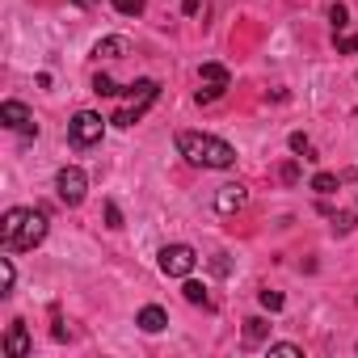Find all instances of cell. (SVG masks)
<instances>
[{
    "mask_svg": "<svg viewBox=\"0 0 358 358\" xmlns=\"http://www.w3.org/2000/svg\"><path fill=\"white\" fill-rule=\"evenodd\" d=\"M329 22H333V30H345V26H350V13H345V5H333V9H329Z\"/></svg>",
    "mask_w": 358,
    "mask_h": 358,
    "instance_id": "cell-22",
    "label": "cell"
},
{
    "mask_svg": "<svg viewBox=\"0 0 358 358\" xmlns=\"http://www.w3.org/2000/svg\"><path fill=\"white\" fill-rule=\"evenodd\" d=\"M199 266V253L190 245H164L160 249V274L164 278H190Z\"/></svg>",
    "mask_w": 358,
    "mask_h": 358,
    "instance_id": "cell-6",
    "label": "cell"
},
{
    "mask_svg": "<svg viewBox=\"0 0 358 358\" xmlns=\"http://www.w3.org/2000/svg\"><path fill=\"white\" fill-rule=\"evenodd\" d=\"M182 291H186V299H190V303H211V299H207V287H203V282H186Z\"/></svg>",
    "mask_w": 358,
    "mask_h": 358,
    "instance_id": "cell-21",
    "label": "cell"
},
{
    "mask_svg": "<svg viewBox=\"0 0 358 358\" xmlns=\"http://www.w3.org/2000/svg\"><path fill=\"white\" fill-rule=\"evenodd\" d=\"M215 97H224V85H207V89H199L194 93V101L203 106V101H215Z\"/></svg>",
    "mask_w": 358,
    "mask_h": 358,
    "instance_id": "cell-23",
    "label": "cell"
},
{
    "mask_svg": "<svg viewBox=\"0 0 358 358\" xmlns=\"http://www.w3.org/2000/svg\"><path fill=\"white\" fill-rule=\"evenodd\" d=\"M249 203V190L241 186V182H228V186H220V194H215V211L220 215H232V211H241Z\"/></svg>",
    "mask_w": 358,
    "mask_h": 358,
    "instance_id": "cell-9",
    "label": "cell"
},
{
    "mask_svg": "<svg viewBox=\"0 0 358 358\" xmlns=\"http://www.w3.org/2000/svg\"><path fill=\"white\" fill-rule=\"evenodd\" d=\"M72 5H76V9H93V5H97V0H72Z\"/></svg>",
    "mask_w": 358,
    "mask_h": 358,
    "instance_id": "cell-28",
    "label": "cell"
},
{
    "mask_svg": "<svg viewBox=\"0 0 358 358\" xmlns=\"http://www.w3.org/2000/svg\"><path fill=\"white\" fill-rule=\"evenodd\" d=\"M55 194H59L64 207H80L85 194H89V177H85V169H76V164L59 169V173H55Z\"/></svg>",
    "mask_w": 358,
    "mask_h": 358,
    "instance_id": "cell-5",
    "label": "cell"
},
{
    "mask_svg": "<svg viewBox=\"0 0 358 358\" xmlns=\"http://www.w3.org/2000/svg\"><path fill=\"white\" fill-rule=\"evenodd\" d=\"M312 190H316V194H333V190H337V173H316V177H312Z\"/></svg>",
    "mask_w": 358,
    "mask_h": 358,
    "instance_id": "cell-17",
    "label": "cell"
},
{
    "mask_svg": "<svg viewBox=\"0 0 358 358\" xmlns=\"http://www.w3.org/2000/svg\"><path fill=\"white\" fill-rule=\"evenodd\" d=\"M182 9L186 13H199V0H182Z\"/></svg>",
    "mask_w": 358,
    "mask_h": 358,
    "instance_id": "cell-27",
    "label": "cell"
},
{
    "mask_svg": "<svg viewBox=\"0 0 358 358\" xmlns=\"http://www.w3.org/2000/svg\"><path fill=\"white\" fill-rule=\"evenodd\" d=\"M203 80H207V85H224V89H228V68H224V64H203Z\"/></svg>",
    "mask_w": 358,
    "mask_h": 358,
    "instance_id": "cell-14",
    "label": "cell"
},
{
    "mask_svg": "<svg viewBox=\"0 0 358 358\" xmlns=\"http://www.w3.org/2000/svg\"><path fill=\"white\" fill-rule=\"evenodd\" d=\"M0 122H5L9 131H17V135H38V122H34V114L22 101H5V106H0Z\"/></svg>",
    "mask_w": 358,
    "mask_h": 358,
    "instance_id": "cell-7",
    "label": "cell"
},
{
    "mask_svg": "<svg viewBox=\"0 0 358 358\" xmlns=\"http://www.w3.org/2000/svg\"><path fill=\"white\" fill-rule=\"evenodd\" d=\"M110 5H114L122 17H139V13L148 9V0H110Z\"/></svg>",
    "mask_w": 358,
    "mask_h": 358,
    "instance_id": "cell-16",
    "label": "cell"
},
{
    "mask_svg": "<svg viewBox=\"0 0 358 358\" xmlns=\"http://www.w3.org/2000/svg\"><path fill=\"white\" fill-rule=\"evenodd\" d=\"M135 324H139L143 333H160V329L169 324V312H164V308H156V303H148V308H139Z\"/></svg>",
    "mask_w": 358,
    "mask_h": 358,
    "instance_id": "cell-10",
    "label": "cell"
},
{
    "mask_svg": "<svg viewBox=\"0 0 358 358\" xmlns=\"http://www.w3.org/2000/svg\"><path fill=\"white\" fill-rule=\"evenodd\" d=\"M266 333H270V324H266L262 316H249V320H245V345H257V341H266Z\"/></svg>",
    "mask_w": 358,
    "mask_h": 358,
    "instance_id": "cell-12",
    "label": "cell"
},
{
    "mask_svg": "<svg viewBox=\"0 0 358 358\" xmlns=\"http://www.w3.org/2000/svg\"><path fill=\"white\" fill-rule=\"evenodd\" d=\"M101 135H106V118L93 114V110H80L68 122V143L72 148H93V143H101Z\"/></svg>",
    "mask_w": 358,
    "mask_h": 358,
    "instance_id": "cell-4",
    "label": "cell"
},
{
    "mask_svg": "<svg viewBox=\"0 0 358 358\" xmlns=\"http://www.w3.org/2000/svg\"><path fill=\"white\" fill-rule=\"evenodd\" d=\"M333 232H337V236H350V232H354V215H350V211L333 215Z\"/></svg>",
    "mask_w": 358,
    "mask_h": 358,
    "instance_id": "cell-20",
    "label": "cell"
},
{
    "mask_svg": "<svg viewBox=\"0 0 358 358\" xmlns=\"http://www.w3.org/2000/svg\"><path fill=\"white\" fill-rule=\"evenodd\" d=\"M177 152H182L194 169H232L236 164V148L220 135H203V131H182L177 135Z\"/></svg>",
    "mask_w": 358,
    "mask_h": 358,
    "instance_id": "cell-2",
    "label": "cell"
},
{
    "mask_svg": "<svg viewBox=\"0 0 358 358\" xmlns=\"http://www.w3.org/2000/svg\"><path fill=\"white\" fill-rule=\"evenodd\" d=\"M51 232V220L43 207H13L5 211V220H0V245H5L9 253H30L47 241Z\"/></svg>",
    "mask_w": 358,
    "mask_h": 358,
    "instance_id": "cell-1",
    "label": "cell"
},
{
    "mask_svg": "<svg viewBox=\"0 0 358 358\" xmlns=\"http://www.w3.org/2000/svg\"><path fill=\"white\" fill-rule=\"evenodd\" d=\"M270 354H278V358H303V350H299L295 341H274Z\"/></svg>",
    "mask_w": 358,
    "mask_h": 358,
    "instance_id": "cell-19",
    "label": "cell"
},
{
    "mask_svg": "<svg viewBox=\"0 0 358 358\" xmlns=\"http://www.w3.org/2000/svg\"><path fill=\"white\" fill-rule=\"evenodd\" d=\"M13 278H17V274H13V262H9V257H0V295H9V291H13Z\"/></svg>",
    "mask_w": 358,
    "mask_h": 358,
    "instance_id": "cell-18",
    "label": "cell"
},
{
    "mask_svg": "<svg viewBox=\"0 0 358 358\" xmlns=\"http://www.w3.org/2000/svg\"><path fill=\"white\" fill-rule=\"evenodd\" d=\"M262 308L278 312V308H282V295H278V291H262Z\"/></svg>",
    "mask_w": 358,
    "mask_h": 358,
    "instance_id": "cell-24",
    "label": "cell"
},
{
    "mask_svg": "<svg viewBox=\"0 0 358 358\" xmlns=\"http://www.w3.org/2000/svg\"><path fill=\"white\" fill-rule=\"evenodd\" d=\"M122 51H131V43H127V38H101V43L93 47V55H97V59H118Z\"/></svg>",
    "mask_w": 358,
    "mask_h": 358,
    "instance_id": "cell-11",
    "label": "cell"
},
{
    "mask_svg": "<svg viewBox=\"0 0 358 358\" xmlns=\"http://www.w3.org/2000/svg\"><path fill=\"white\" fill-rule=\"evenodd\" d=\"M106 224H110V228H122V211H118L114 203H106Z\"/></svg>",
    "mask_w": 358,
    "mask_h": 358,
    "instance_id": "cell-25",
    "label": "cell"
},
{
    "mask_svg": "<svg viewBox=\"0 0 358 358\" xmlns=\"http://www.w3.org/2000/svg\"><path fill=\"white\" fill-rule=\"evenodd\" d=\"M337 51H345V55L358 51V34H341V38H337Z\"/></svg>",
    "mask_w": 358,
    "mask_h": 358,
    "instance_id": "cell-26",
    "label": "cell"
},
{
    "mask_svg": "<svg viewBox=\"0 0 358 358\" xmlns=\"http://www.w3.org/2000/svg\"><path fill=\"white\" fill-rule=\"evenodd\" d=\"M122 89H127V85H114L106 72H97V76H93V93H97V97H122Z\"/></svg>",
    "mask_w": 358,
    "mask_h": 358,
    "instance_id": "cell-13",
    "label": "cell"
},
{
    "mask_svg": "<svg viewBox=\"0 0 358 358\" xmlns=\"http://www.w3.org/2000/svg\"><path fill=\"white\" fill-rule=\"evenodd\" d=\"M287 143H291V152H299L303 160H316V148H312V139H308V135H299V131H295Z\"/></svg>",
    "mask_w": 358,
    "mask_h": 358,
    "instance_id": "cell-15",
    "label": "cell"
},
{
    "mask_svg": "<svg viewBox=\"0 0 358 358\" xmlns=\"http://www.w3.org/2000/svg\"><path fill=\"white\" fill-rule=\"evenodd\" d=\"M156 97H160V85H156V80H135V85H127V89H122V106L114 110L110 122H114V127H135V122L148 114V106H152Z\"/></svg>",
    "mask_w": 358,
    "mask_h": 358,
    "instance_id": "cell-3",
    "label": "cell"
},
{
    "mask_svg": "<svg viewBox=\"0 0 358 358\" xmlns=\"http://www.w3.org/2000/svg\"><path fill=\"white\" fill-rule=\"evenodd\" d=\"M0 350H5L9 358H26V354H30V329H26V320H13V324H9Z\"/></svg>",
    "mask_w": 358,
    "mask_h": 358,
    "instance_id": "cell-8",
    "label": "cell"
}]
</instances>
